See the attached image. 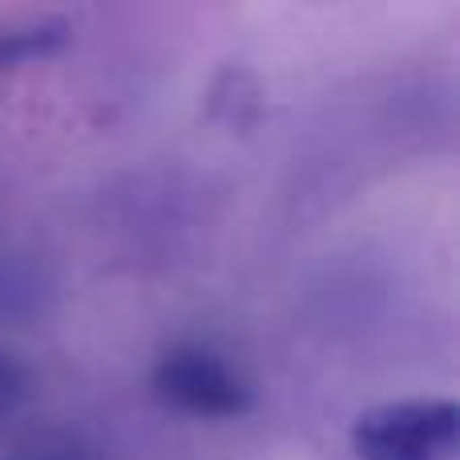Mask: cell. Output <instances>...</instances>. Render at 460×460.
Masks as SVG:
<instances>
[{
    "label": "cell",
    "mask_w": 460,
    "mask_h": 460,
    "mask_svg": "<svg viewBox=\"0 0 460 460\" xmlns=\"http://www.w3.org/2000/svg\"><path fill=\"white\" fill-rule=\"evenodd\" d=\"M351 453L356 460H456L460 404L424 396L367 408L351 424Z\"/></svg>",
    "instance_id": "obj_1"
},
{
    "label": "cell",
    "mask_w": 460,
    "mask_h": 460,
    "mask_svg": "<svg viewBox=\"0 0 460 460\" xmlns=\"http://www.w3.org/2000/svg\"><path fill=\"white\" fill-rule=\"evenodd\" d=\"M150 384L162 404L194 420H238L254 408V388L207 343L170 348Z\"/></svg>",
    "instance_id": "obj_2"
},
{
    "label": "cell",
    "mask_w": 460,
    "mask_h": 460,
    "mask_svg": "<svg viewBox=\"0 0 460 460\" xmlns=\"http://www.w3.org/2000/svg\"><path fill=\"white\" fill-rule=\"evenodd\" d=\"M69 40H73V29H69V21H61V16H45V21L0 29V73H13L29 61L57 57Z\"/></svg>",
    "instance_id": "obj_3"
},
{
    "label": "cell",
    "mask_w": 460,
    "mask_h": 460,
    "mask_svg": "<svg viewBox=\"0 0 460 460\" xmlns=\"http://www.w3.org/2000/svg\"><path fill=\"white\" fill-rule=\"evenodd\" d=\"M32 392V376L21 359L8 348H0V416H13L16 408L29 400Z\"/></svg>",
    "instance_id": "obj_4"
}]
</instances>
